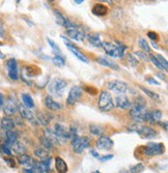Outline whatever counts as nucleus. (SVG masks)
Listing matches in <instances>:
<instances>
[{
    "instance_id": "nucleus-32",
    "label": "nucleus",
    "mask_w": 168,
    "mask_h": 173,
    "mask_svg": "<svg viewBox=\"0 0 168 173\" xmlns=\"http://www.w3.org/2000/svg\"><path fill=\"white\" fill-rule=\"evenodd\" d=\"M140 89H141V90L144 92V93L147 95V97H149L152 98V100H154V101H160V97H159V94H157L156 93V92H154V91H151L149 90V89H147V88H145V87H143V86H140L139 87Z\"/></svg>"
},
{
    "instance_id": "nucleus-35",
    "label": "nucleus",
    "mask_w": 168,
    "mask_h": 173,
    "mask_svg": "<svg viewBox=\"0 0 168 173\" xmlns=\"http://www.w3.org/2000/svg\"><path fill=\"white\" fill-rule=\"evenodd\" d=\"M138 45L140 46V48H141L143 51L147 52V53H149V52H151V47H149L148 43L146 42V39H144L143 38H140L138 39Z\"/></svg>"
},
{
    "instance_id": "nucleus-23",
    "label": "nucleus",
    "mask_w": 168,
    "mask_h": 173,
    "mask_svg": "<svg viewBox=\"0 0 168 173\" xmlns=\"http://www.w3.org/2000/svg\"><path fill=\"white\" fill-rule=\"evenodd\" d=\"M45 105H46V107L48 108V109L53 110V111L60 110L61 108H62L60 104L53 100V98L51 97V95H47V97H46V98H45Z\"/></svg>"
},
{
    "instance_id": "nucleus-37",
    "label": "nucleus",
    "mask_w": 168,
    "mask_h": 173,
    "mask_svg": "<svg viewBox=\"0 0 168 173\" xmlns=\"http://www.w3.org/2000/svg\"><path fill=\"white\" fill-rule=\"evenodd\" d=\"M143 170H144V166H143V164L138 163V164H136V165L131 167L129 173H141Z\"/></svg>"
},
{
    "instance_id": "nucleus-41",
    "label": "nucleus",
    "mask_w": 168,
    "mask_h": 173,
    "mask_svg": "<svg viewBox=\"0 0 168 173\" xmlns=\"http://www.w3.org/2000/svg\"><path fill=\"white\" fill-rule=\"evenodd\" d=\"M40 143H42V144L44 145V147H46L47 150H49L50 148L53 147V145H52L51 142L47 140V139H46L45 137H44V136H43V137H40Z\"/></svg>"
},
{
    "instance_id": "nucleus-12",
    "label": "nucleus",
    "mask_w": 168,
    "mask_h": 173,
    "mask_svg": "<svg viewBox=\"0 0 168 173\" xmlns=\"http://www.w3.org/2000/svg\"><path fill=\"white\" fill-rule=\"evenodd\" d=\"M53 132H54V134L57 136V138L59 139V140H60V139H64V140H67V139L72 138L70 130L65 128L64 125H60V123H55L54 129H53Z\"/></svg>"
},
{
    "instance_id": "nucleus-5",
    "label": "nucleus",
    "mask_w": 168,
    "mask_h": 173,
    "mask_svg": "<svg viewBox=\"0 0 168 173\" xmlns=\"http://www.w3.org/2000/svg\"><path fill=\"white\" fill-rule=\"evenodd\" d=\"M129 131L130 132H136L137 134H139L140 136H142L143 138L146 139H152L156 137L157 133L154 129H152L151 126H146V125H133L129 126Z\"/></svg>"
},
{
    "instance_id": "nucleus-10",
    "label": "nucleus",
    "mask_w": 168,
    "mask_h": 173,
    "mask_svg": "<svg viewBox=\"0 0 168 173\" xmlns=\"http://www.w3.org/2000/svg\"><path fill=\"white\" fill-rule=\"evenodd\" d=\"M6 69H7L8 77L12 81H17L19 79V71H18V62L14 58H11L6 61Z\"/></svg>"
},
{
    "instance_id": "nucleus-50",
    "label": "nucleus",
    "mask_w": 168,
    "mask_h": 173,
    "mask_svg": "<svg viewBox=\"0 0 168 173\" xmlns=\"http://www.w3.org/2000/svg\"><path fill=\"white\" fill-rule=\"evenodd\" d=\"M86 90H87V91H89V92H90V94H91V95H95V94H96V92H93V91H92V90H96V89H92L91 87H89V86H88V88H87Z\"/></svg>"
},
{
    "instance_id": "nucleus-7",
    "label": "nucleus",
    "mask_w": 168,
    "mask_h": 173,
    "mask_svg": "<svg viewBox=\"0 0 168 173\" xmlns=\"http://www.w3.org/2000/svg\"><path fill=\"white\" fill-rule=\"evenodd\" d=\"M165 146L163 143H155L149 142L144 146V153L146 156H158L164 153Z\"/></svg>"
},
{
    "instance_id": "nucleus-27",
    "label": "nucleus",
    "mask_w": 168,
    "mask_h": 173,
    "mask_svg": "<svg viewBox=\"0 0 168 173\" xmlns=\"http://www.w3.org/2000/svg\"><path fill=\"white\" fill-rule=\"evenodd\" d=\"M18 141V134L14 131H8L6 132V140L4 143L8 144L9 146H12V144L16 143Z\"/></svg>"
},
{
    "instance_id": "nucleus-19",
    "label": "nucleus",
    "mask_w": 168,
    "mask_h": 173,
    "mask_svg": "<svg viewBox=\"0 0 168 173\" xmlns=\"http://www.w3.org/2000/svg\"><path fill=\"white\" fill-rule=\"evenodd\" d=\"M17 110L19 111V113H20L22 118L27 119V120H34L33 113L31 112L30 109L24 107L23 105H19V106H17Z\"/></svg>"
},
{
    "instance_id": "nucleus-46",
    "label": "nucleus",
    "mask_w": 168,
    "mask_h": 173,
    "mask_svg": "<svg viewBox=\"0 0 168 173\" xmlns=\"http://www.w3.org/2000/svg\"><path fill=\"white\" fill-rule=\"evenodd\" d=\"M146 81H147L148 83H149V84H154V85H160V83H159L158 81H157V80H155V79H152L151 78V77H148V78L147 79H146Z\"/></svg>"
},
{
    "instance_id": "nucleus-2",
    "label": "nucleus",
    "mask_w": 168,
    "mask_h": 173,
    "mask_svg": "<svg viewBox=\"0 0 168 173\" xmlns=\"http://www.w3.org/2000/svg\"><path fill=\"white\" fill-rule=\"evenodd\" d=\"M90 137L88 136H78L75 135L72 137V147L74 151L78 154L82 153L84 149H86L89 146L90 143Z\"/></svg>"
},
{
    "instance_id": "nucleus-40",
    "label": "nucleus",
    "mask_w": 168,
    "mask_h": 173,
    "mask_svg": "<svg viewBox=\"0 0 168 173\" xmlns=\"http://www.w3.org/2000/svg\"><path fill=\"white\" fill-rule=\"evenodd\" d=\"M156 57H157V59H158L159 61H160V63L162 64V66H163L165 72H166V71L168 70V62H167L166 58L163 57V56H162V55H160V54H158Z\"/></svg>"
},
{
    "instance_id": "nucleus-21",
    "label": "nucleus",
    "mask_w": 168,
    "mask_h": 173,
    "mask_svg": "<svg viewBox=\"0 0 168 173\" xmlns=\"http://www.w3.org/2000/svg\"><path fill=\"white\" fill-rule=\"evenodd\" d=\"M55 168L58 173H67L68 167L63 159H61L60 157H55Z\"/></svg>"
},
{
    "instance_id": "nucleus-48",
    "label": "nucleus",
    "mask_w": 168,
    "mask_h": 173,
    "mask_svg": "<svg viewBox=\"0 0 168 173\" xmlns=\"http://www.w3.org/2000/svg\"><path fill=\"white\" fill-rule=\"evenodd\" d=\"M4 97H3V94L2 93H0V110L2 109L3 106H4Z\"/></svg>"
},
{
    "instance_id": "nucleus-25",
    "label": "nucleus",
    "mask_w": 168,
    "mask_h": 173,
    "mask_svg": "<svg viewBox=\"0 0 168 173\" xmlns=\"http://www.w3.org/2000/svg\"><path fill=\"white\" fill-rule=\"evenodd\" d=\"M44 137H45L48 141L51 142L52 145L58 144L59 141H60L57 138V136L54 134V132L51 131V130H49V129H46L45 131H44Z\"/></svg>"
},
{
    "instance_id": "nucleus-34",
    "label": "nucleus",
    "mask_w": 168,
    "mask_h": 173,
    "mask_svg": "<svg viewBox=\"0 0 168 173\" xmlns=\"http://www.w3.org/2000/svg\"><path fill=\"white\" fill-rule=\"evenodd\" d=\"M89 131L92 135H95V136H102L103 131H104V130H103L101 126H99L96 125H89Z\"/></svg>"
},
{
    "instance_id": "nucleus-42",
    "label": "nucleus",
    "mask_w": 168,
    "mask_h": 173,
    "mask_svg": "<svg viewBox=\"0 0 168 173\" xmlns=\"http://www.w3.org/2000/svg\"><path fill=\"white\" fill-rule=\"evenodd\" d=\"M134 56H137L138 58H141V59L146 61V62H147V61L149 60V58H148L147 55H146V53H143V52H141V51L134 52Z\"/></svg>"
},
{
    "instance_id": "nucleus-49",
    "label": "nucleus",
    "mask_w": 168,
    "mask_h": 173,
    "mask_svg": "<svg viewBox=\"0 0 168 173\" xmlns=\"http://www.w3.org/2000/svg\"><path fill=\"white\" fill-rule=\"evenodd\" d=\"M5 162L7 163L11 167H15V162L12 159H5Z\"/></svg>"
},
{
    "instance_id": "nucleus-17",
    "label": "nucleus",
    "mask_w": 168,
    "mask_h": 173,
    "mask_svg": "<svg viewBox=\"0 0 168 173\" xmlns=\"http://www.w3.org/2000/svg\"><path fill=\"white\" fill-rule=\"evenodd\" d=\"M162 111L159 109H154L148 111V116H147V121L151 122L152 125H156L161 121L162 118Z\"/></svg>"
},
{
    "instance_id": "nucleus-44",
    "label": "nucleus",
    "mask_w": 168,
    "mask_h": 173,
    "mask_svg": "<svg viewBox=\"0 0 168 173\" xmlns=\"http://www.w3.org/2000/svg\"><path fill=\"white\" fill-rule=\"evenodd\" d=\"M147 36L152 39V42L158 41V39H159V35H158V33H156V32H154V31H148V32H147Z\"/></svg>"
},
{
    "instance_id": "nucleus-30",
    "label": "nucleus",
    "mask_w": 168,
    "mask_h": 173,
    "mask_svg": "<svg viewBox=\"0 0 168 173\" xmlns=\"http://www.w3.org/2000/svg\"><path fill=\"white\" fill-rule=\"evenodd\" d=\"M12 149L15 151L16 153L18 154H24V153L26 151V147H25V145L23 143H21V142L17 141L16 143H14L12 145Z\"/></svg>"
},
{
    "instance_id": "nucleus-18",
    "label": "nucleus",
    "mask_w": 168,
    "mask_h": 173,
    "mask_svg": "<svg viewBox=\"0 0 168 173\" xmlns=\"http://www.w3.org/2000/svg\"><path fill=\"white\" fill-rule=\"evenodd\" d=\"M18 161H19V164H20V165L25 167V169H30L31 167L34 165V163H35L32 157L27 156V154H25V153L19 156Z\"/></svg>"
},
{
    "instance_id": "nucleus-11",
    "label": "nucleus",
    "mask_w": 168,
    "mask_h": 173,
    "mask_svg": "<svg viewBox=\"0 0 168 173\" xmlns=\"http://www.w3.org/2000/svg\"><path fill=\"white\" fill-rule=\"evenodd\" d=\"M113 145H114L113 140L110 137H108V136L102 135L96 140V147L101 150H109L113 147Z\"/></svg>"
},
{
    "instance_id": "nucleus-20",
    "label": "nucleus",
    "mask_w": 168,
    "mask_h": 173,
    "mask_svg": "<svg viewBox=\"0 0 168 173\" xmlns=\"http://www.w3.org/2000/svg\"><path fill=\"white\" fill-rule=\"evenodd\" d=\"M92 14L96 15V16H99V17H103L105 16V15L108 14V7H106L105 4H102V3H96L95 5L92 7Z\"/></svg>"
},
{
    "instance_id": "nucleus-29",
    "label": "nucleus",
    "mask_w": 168,
    "mask_h": 173,
    "mask_svg": "<svg viewBox=\"0 0 168 173\" xmlns=\"http://www.w3.org/2000/svg\"><path fill=\"white\" fill-rule=\"evenodd\" d=\"M24 173H45L40 162H35L30 169H24Z\"/></svg>"
},
{
    "instance_id": "nucleus-8",
    "label": "nucleus",
    "mask_w": 168,
    "mask_h": 173,
    "mask_svg": "<svg viewBox=\"0 0 168 173\" xmlns=\"http://www.w3.org/2000/svg\"><path fill=\"white\" fill-rule=\"evenodd\" d=\"M82 93H83V90L80 86H74V87H72V89L68 94L67 104L68 106L74 105L76 102H78L81 98H82Z\"/></svg>"
},
{
    "instance_id": "nucleus-24",
    "label": "nucleus",
    "mask_w": 168,
    "mask_h": 173,
    "mask_svg": "<svg viewBox=\"0 0 168 173\" xmlns=\"http://www.w3.org/2000/svg\"><path fill=\"white\" fill-rule=\"evenodd\" d=\"M96 62L100 63L101 66L110 67V69H113L115 71L119 70V66H118L114 61H111L110 59H107V58H105V57H98L96 58Z\"/></svg>"
},
{
    "instance_id": "nucleus-51",
    "label": "nucleus",
    "mask_w": 168,
    "mask_h": 173,
    "mask_svg": "<svg viewBox=\"0 0 168 173\" xmlns=\"http://www.w3.org/2000/svg\"><path fill=\"white\" fill-rule=\"evenodd\" d=\"M90 153H91L95 157H98V159H99V157H100V156H99V153H96L95 150H91V151H90Z\"/></svg>"
},
{
    "instance_id": "nucleus-4",
    "label": "nucleus",
    "mask_w": 168,
    "mask_h": 173,
    "mask_svg": "<svg viewBox=\"0 0 168 173\" xmlns=\"http://www.w3.org/2000/svg\"><path fill=\"white\" fill-rule=\"evenodd\" d=\"M67 88V81L60 78H55L53 79L49 84V92L52 94H55L57 97H61L63 91Z\"/></svg>"
},
{
    "instance_id": "nucleus-1",
    "label": "nucleus",
    "mask_w": 168,
    "mask_h": 173,
    "mask_svg": "<svg viewBox=\"0 0 168 173\" xmlns=\"http://www.w3.org/2000/svg\"><path fill=\"white\" fill-rule=\"evenodd\" d=\"M118 45H114L112 43H103L102 48L104 49L106 54L109 55V56L113 57V58H123L124 50L127 49L126 46H124L123 44H120L119 42H116Z\"/></svg>"
},
{
    "instance_id": "nucleus-47",
    "label": "nucleus",
    "mask_w": 168,
    "mask_h": 173,
    "mask_svg": "<svg viewBox=\"0 0 168 173\" xmlns=\"http://www.w3.org/2000/svg\"><path fill=\"white\" fill-rule=\"evenodd\" d=\"M0 38H4V27L1 21H0Z\"/></svg>"
},
{
    "instance_id": "nucleus-15",
    "label": "nucleus",
    "mask_w": 168,
    "mask_h": 173,
    "mask_svg": "<svg viewBox=\"0 0 168 173\" xmlns=\"http://www.w3.org/2000/svg\"><path fill=\"white\" fill-rule=\"evenodd\" d=\"M117 108L119 109H130L131 108V103L124 94H119L118 97L115 98V102L114 104Z\"/></svg>"
},
{
    "instance_id": "nucleus-54",
    "label": "nucleus",
    "mask_w": 168,
    "mask_h": 173,
    "mask_svg": "<svg viewBox=\"0 0 168 173\" xmlns=\"http://www.w3.org/2000/svg\"><path fill=\"white\" fill-rule=\"evenodd\" d=\"M152 47H154V48H156V49H159L158 46L155 44V42H152Z\"/></svg>"
},
{
    "instance_id": "nucleus-26",
    "label": "nucleus",
    "mask_w": 168,
    "mask_h": 173,
    "mask_svg": "<svg viewBox=\"0 0 168 173\" xmlns=\"http://www.w3.org/2000/svg\"><path fill=\"white\" fill-rule=\"evenodd\" d=\"M86 38L88 39L89 44L93 46V47H102L103 42L101 41V38H100L99 34H96V33H90Z\"/></svg>"
},
{
    "instance_id": "nucleus-56",
    "label": "nucleus",
    "mask_w": 168,
    "mask_h": 173,
    "mask_svg": "<svg viewBox=\"0 0 168 173\" xmlns=\"http://www.w3.org/2000/svg\"><path fill=\"white\" fill-rule=\"evenodd\" d=\"M93 173H101V172H100V171H98V170H96V171H95Z\"/></svg>"
},
{
    "instance_id": "nucleus-43",
    "label": "nucleus",
    "mask_w": 168,
    "mask_h": 173,
    "mask_svg": "<svg viewBox=\"0 0 168 173\" xmlns=\"http://www.w3.org/2000/svg\"><path fill=\"white\" fill-rule=\"evenodd\" d=\"M128 58H129V63L131 64V66H137V64H138V62H139V60L137 59V58L134 56L133 54H129V55H128Z\"/></svg>"
},
{
    "instance_id": "nucleus-28",
    "label": "nucleus",
    "mask_w": 168,
    "mask_h": 173,
    "mask_svg": "<svg viewBox=\"0 0 168 173\" xmlns=\"http://www.w3.org/2000/svg\"><path fill=\"white\" fill-rule=\"evenodd\" d=\"M22 102H23V106L28 108V109H32L34 107V102L32 100V98L27 93L22 94Z\"/></svg>"
},
{
    "instance_id": "nucleus-6",
    "label": "nucleus",
    "mask_w": 168,
    "mask_h": 173,
    "mask_svg": "<svg viewBox=\"0 0 168 173\" xmlns=\"http://www.w3.org/2000/svg\"><path fill=\"white\" fill-rule=\"evenodd\" d=\"M67 34L71 39H74V41L77 42H83L87 36L85 30L81 28L79 25H76V24H74V26L71 27L70 29H67Z\"/></svg>"
},
{
    "instance_id": "nucleus-22",
    "label": "nucleus",
    "mask_w": 168,
    "mask_h": 173,
    "mask_svg": "<svg viewBox=\"0 0 168 173\" xmlns=\"http://www.w3.org/2000/svg\"><path fill=\"white\" fill-rule=\"evenodd\" d=\"M0 128L5 132L14 131L15 123L12 121V119H11L9 117H3L1 119V121H0Z\"/></svg>"
},
{
    "instance_id": "nucleus-16",
    "label": "nucleus",
    "mask_w": 168,
    "mask_h": 173,
    "mask_svg": "<svg viewBox=\"0 0 168 173\" xmlns=\"http://www.w3.org/2000/svg\"><path fill=\"white\" fill-rule=\"evenodd\" d=\"M3 112L6 116H12L14 114L17 112V105L12 98H8L7 102L4 103L3 106Z\"/></svg>"
},
{
    "instance_id": "nucleus-39",
    "label": "nucleus",
    "mask_w": 168,
    "mask_h": 173,
    "mask_svg": "<svg viewBox=\"0 0 168 173\" xmlns=\"http://www.w3.org/2000/svg\"><path fill=\"white\" fill-rule=\"evenodd\" d=\"M149 60L152 61V64H154V66H156L158 67L159 70H161V71H165L164 70V67H163V66H162V64L160 63V61H159L158 59H157V57L155 56V55H149Z\"/></svg>"
},
{
    "instance_id": "nucleus-55",
    "label": "nucleus",
    "mask_w": 168,
    "mask_h": 173,
    "mask_svg": "<svg viewBox=\"0 0 168 173\" xmlns=\"http://www.w3.org/2000/svg\"><path fill=\"white\" fill-rule=\"evenodd\" d=\"M0 58H1V59H3V58H5V56H4V54H2L1 52H0Z\"/></svg>"
},
{
    "instance_id": "nucleus-14",
    "label": "nucleus",
    "mask_w": 168,
    "mask_h": 173,
    "mask_svg": "<svg viewBox=\"0 0 168 173\" xmlns=\"http://www.w3.org/2000/svg\"><path fill=\"white\" fill-rule=\"evenodd\" d=\"M54 15L56 18V22H57L59 25L63 26L65 29H70L71 27L74 26V23L68 20V18H65L63 15L61 13H59L58 11H54Z\"/></svg>"
},
{
    "instance_id": "nucleus-38",
    "label": "nucleus",
    "mask_w": 168,
    "mask_h": 173,
    "mask_svg": "<svg viewBox=\"0 0 168 173\" xmlns=\"http://www.w3.org/2000/svg\"><path fill=\"white\" fill-rule=\"evenodd\" d=\"M47 42L49 43V45H50V47L52 48V50L55 52V55H60V49H59V47L57 45L55 44V42H53L51 39H47Z\"/></svg>"
},
{
    "instance_id": "nucleus-36",
    "label": "nucleus",
    "mask_w": 168,
    "mask_h": 173,
    "mask_svg": "<svg viewBox=\"0 0 168 173\" xmlns=\"http://www.w3.org/2000/svg\"><path fill=\"white\" fill-rule=\"evenodd\" d=\"M0 151H1L3 154H5V156H8V157H11L12 154V146H9V145L6 144V143H3L1 146H0Z\"/></svg>"
},
{
    "instance_id": "nucleus-45",
    "label": "nucleus",
    "mask_w": 168,
    "mask_h": 173,
    "mask_svg": "<svg viewBox=\"0 0 168 173\" xmlns=\"http://www.w3.org/2000/svg\"><path fill=\"white\" fill-rule=\"evenodd\" d=\"M111 159H113V156H112V154H108V156H104V157H99V161H101V162H105V161L111 160Z\"/></svg>"
},
{
    "instance_id": "nucleus-31",
    "label": "nucleus",
    "mask_w": 168,
    "mask_h": 173,
    "mask_svg": "<svg viewBox=\"0 0 168 173\" xmlns=\"http://www.w3.org/2000/svg\"><path fill=\"white\" fill-rule=\"evenodd\" d=\"M34 156L36 157H39V159H46V157H49V151L46 149V148H43V147H39L36 148L35 150H34Z\"/></svg>"
},
{
    "instance_id": "nucleus-33",
    "label": "nucleus",
    "mask_w": 168,
    "mask_h": 173,
    "mask_svg": "<svg viewBox=\"0 0 168 173\" xmlns=\"http://www.w3.org/2000/svg\"><path fill=\"white\" fill-rule=\"evenodd\" d=\"M52 61H53V63H54V66H58V67H62L65 66V60L61 55H55V56L52 58Z\"/></svg>"
},
{
    "instance_id": "nucleus-52",
    "label": "nucleus",
    "mask_w": 168,
    "mask_h": 173,
    "mask_svg": "<svg viewBox=\"0 0 168 173\" xmlns=\"http://www.w3.org/2000/svg\"><path fill=\"white\" fill-rule=\"evenodd\" d=\"M83 0H80V1H79V0H75V3H77V4H81V3H83Z\"/></svg>"
},
{
    "instance_id": "nucleus-53",
    "label": "nucleus",
    "mask_w": 168,
    "mask_h": 173,
    "mask_svg": "<svg viewBox=\"0 0 168 173\" xmlns=\"http://www.w3.org/2000/svg\"><path fill=\"white\" fill-rule=\"evenodd\" d=\"M118 173H129V171H128V170H124V169H123V170H120L119 172Z\"/></svg>"
},
{
    "instance_id": "nucleus-13",
    "label": "nucleus",
    "mask_w": 168,
    "mask_h": 173,
    "mask_svg": "<svg viewBox=\"0 0 168 173\" xmlns=\"http://www.w3.org/2000/svg\"><path fill=\"white\" fill-rule=\"evenodd\" d=\"M61 39H64V42H65V46H67V48L68 49V51H71L72 53H73L75 56H76L78 59H79L80 61H82V62H84V63H88V59H87V58L84 56V55L81 53V52L78 50V49L75 47V46L73 45V44H71L70 42H68V39H65V36H63V35H61Z\"/></svg>"
},
{
    "instance_id": "nucleus-3",
    "label": "nucleus",
    "mask_w": 168,
    "mask_h": 173,
    "mask_svg": "<svg viewBox=\"0 0 168 173\" xmlns=\"http://www.w3.org/2000/svg\"><path fill=\"white\" fill-rule=\"evenodd\" d=\"M98 106L99 109L103 111V112H108L113 109V98H112L111 94L108 91L103 90L99 95V101H98Z\"/></svg>"
},
{
    "instance_id": "nucleus-9",
    "label": "nucleus",
    "mask_w": 168,
    "mask_h": 173,
    "mask_svg": "<svg viewBox=\"0 0 168 173\" xmlns=\"http://www.w3.org/2000/svg\"><path fill=\"white\" fill-rule=\"evenodd\" d=\"M107 86L109 90L118 94H124L128 89V85L126 83L123 81H119V80H112V81L108 82Z\"/></svg>"
}]
</instances>
